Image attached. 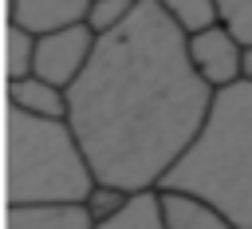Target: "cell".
<instances>
[{"mask_svg": "<svg viewBox=\"0 0 252 229\" xmlns=\"http://www.w3.org/2000/svg\"><path fill=\"white\" fill-rule=\"evenodd\" d=\"M94 174L67 118H39L8 107V205H71L83 201Z\"/></svg>", "mask_w": 252, "mask_h": 229, "instance_id": "cell-3", "label": "cell"}, {"mask_svg": "<svg viewBox=\"0 0 252 229\" xmlns=\"http://www.w3.org/2000/svg\"><path fill=\"white\" fill-rule=\"evenodd\" d=\"M209 107L213 87L193 71L185 32L158 0H138L114 32L94 36L87 67L67 87V126L94 182L126 193L161 186Z\"/></svg>", "mask_w": 252, "mask_h": 229, "instance_id": "cell-1", "label": "cell"}, {"mask_svg": "<svg viewBox=\"0 0 252 229\" xmlns=\"http://www.w3.org/2000/svg\"><path fill=\"white\" fill-rule=\"evenodd\" d=\"M213 4H217L220 24H224L240 43H252V0H213Z\"/></svg>", "mask_w": 252, "mask_h": 229, "instance_id": "cell-14", "label": "cell"}, {"mask_svg": "<svg viewBox=\"0 0 252 229\" xmlns=\"http://www.w3.org/2000/svg\"><path fill=\"white\" fill-rule=\"evenodd\" d=\"M94 51V32L79 20V24H67V28H55V32H43L35 36V51H32V75L55 83V87H71L79 79V71L87 67Z\"/></svg>", "mask_w": 252, "mask_h": 229, "instance_id": "cell-4", "label": "cell"}, {"mask_svg": "<svg viewBox=\"0 0 252 229\" xmlns=\"http://www.w3.org/2000/svg\"><path fill=\"white\" fill-rule=\"evenodd\" d=\"M8 107H20L39 118H67V91L39 79V75L8 79Z\"/></svg>", "mask_w": 252, "mask_h": 229, "instance_id": "cell-8", "label": "cell"}, {"mask_svg": "<svg viewBox=\"0 0 252 229\" xmlns=\"http://www.w3.org/2000/svg\"><path fill=\"white\" fill-rule=\"evenodd\" d=\"M158 4H161V12L177 24V32H185V36H193V32H205V28L220 24V16H217V4H213V0H158Z\"/></svg>", "mask_w": 252, "mask_h": 229, "instance_id": "cell-11", "label": "cell"}, {"mask_svg": "<svg viewBox=\"0 0 252 229\" xmlns=\"http://www.w3.org/2000/svg\"><path fill=\"white\" fill-rule=\"evenodd\" d=\"M134 4H138V0H91L83 24H87L94 36H106V32H114V28L134 12Z\"/></svg>", "mask_w": 252, "mask_h": 229, "instance_id": "cell-13", "label": "cell"}, {"mask_svg": "<svg viewBox=\"0 0 252 229\" xmlns=\"http://www.w3.org/2000/svg\"><path fill=\"white\" fill-rule=\"evenodd\" d=\"M4 229H91L83 201L71 205H8Z\"/></svg>", "mask_w": 252, "mask_h": 229, "instance_id": "cell-9", "label": "cell"}, {"mask_svg": "<svg viewBox=\"0 0 252 229\" xmlns=\"http://www.w3.org/2000/svg\"><path fill=\"white\" fill-rule=\"evenodd\" d=\"M122 201H126V190H118V186H110V182H94V186L87 190V197H83V209L91 213V221H102V217H110Z\"/></svg>", "mask_w": 252, "mask_h": 229, "instance_id": "cell-15", "label": "cell"}, {"mask_svg": "<svg viewBox=\"0 0 252 229\" xmlns=\"http://www.w3.org/2000/svg\"><path fill=\"white\" fill-rule=\"evenodd\" d=\"M240 47H244V43H240L224 24H213V28H205V32L185 36L189 63H193V71H197L213 91H220V87H228V83L240 79Z\"/></svg>", "mask_w": 252, "mask_h": 229, "instance_id": "cell-5", "label": "cell"}, {"mask_svg": "<svg viewBox=\"0 0 252 229\" xmlns=\"http://www.w3.org/2000/svg\"><path fill=\"white\" fill-rule=\"evenodd\" d=\"M240 79H252V43L240 47Z\"/></svg>", "mask_w": 252, "mask_h": 229, "instance_id": "cell-16", "label": "cell"}, {"mask_svg": "<svg viewBox=\"0 0 252 229\" xmlns=\"http://www.w3.org/2000/svg\"><path fill=\"white\" fill-rule=\"evenodd\" d=\"M161 190L197 193L236 229H252V79L213 91L201 134L161 178Z\"/></svg>", "mask_w": 252, "mask_h": 229, "instance_id": "cell-2", "label": "cell"}, {"mask_svg": "<svg viewBox=\"0 0 252 229\" xmlns=\"http://www.w3.org/2000/svg\"><path fill=\"white\" fill-rule=\"evenodd\" d=\"M91 229H165V217H161V190H134L126 193V201L102 217V221H91Z\"/></svg>", "mask_w": 252, "mask_h": 229, "instance_id": "cell-10", "label": "cell"}, {"mask_svg": "<svg viewBox=\"0 0 252 229\" xmlns=\"http://www.w3.org/2000/svg\"><path fill=\"white\" fill-rule=\"evenodd\" d=\"M161 217H165V229H236L217 205L181 190H161Z\"/></svg>", "mask_w": 252, "mask_h": 229, "instance_id": "cell-7", "label": "cell"}, {"mask_svg": "<svg viewBox=\"0 0 252 229\" xmlns=\"http://www.w3.org/2000/svg\"><path fill=\"white\" fill-rule=\"evenodd\" d=\"M87 4L91 0H8V24L32 36H43V32L79 24L87 16Z\"/></svg>", "mask_w": 252, "mask_h": 229, "instance_id": "cell-6", "label": "cell"}, {"mask_svg": "<svg viewBox=\"0 0 252 229\" xmlns=\"http://www.w3.org/2000/svg\"><path fill=\"white\" fill-rule=\"evenodd\" d=\"M32 51H35V36L8 24V32H4V71H8V79L32 75Z\"/></svg>", "mask_w": 252, "mask_h": 229, "instance_id": "cell-12", "label": "cell"}]
</instances>
